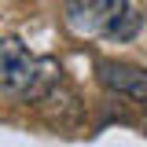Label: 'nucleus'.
I'll list each match as a JSON object with an SVG mask.
<instances>
[{"mask_svg": "<svg viewBox=\"0 0 147 147\" xmlns=\"http://www.w3.org/2000/svg\"><path fill=\"white\" fill-rule=\"evenodd\" d=\"M59 63L52 55H30L18 37H0V92L26 103H40L59 85Z\"/></svg>", "mask_w": 147, "mask_h": 147, "instance_id": "nucleus-1", "label": "nucleus"}, {"mask_svg": "<svg viewBox=\"0 0 147 147\" xmlns=\"http://www.w3.org/2000/svg\"><path fill=\"white\" fill-rule=\"evenodd\" d=\"M125 4L129 0H66L63 4V22L74 37H103L110 18Z\"/></svg>", "mask_w": 147, "mask_h": 147, "instance_id": "nucleus-2", "label": "nucleus"}, {"mask_svg": "<svg viewBox=\"0 0 147 147\" xmlns=\"http://www.w3.org/2000/svg\"><path fill=\"white\" fill-rule=\"evenodd\" d=\"M96 70H99V85H103V88L118 92V96H132V99L147 103V70H144V66L103 59Z\"/></svg>", "mask_w": 147, "mask_h": 147, "instance_id": "nucleus-3", "label": "nucleus"}, {"mask_svg": "<svg viewBox=\"0 0 147 147\" xmlns=\"http://www.w3.org/2000/svg\"><path fill=\"white\" fill-rule=\"evenodd\" d=\"M140 26H144V18H140V11L132 7V4H125L118 15L110 18V26H107V40H132V37L140 33Z\"/></svg>", "mask_w": 147, "mask_h": 147, "instance_id": "nucleus-4", "label": "nucleus"}]
</instances>
